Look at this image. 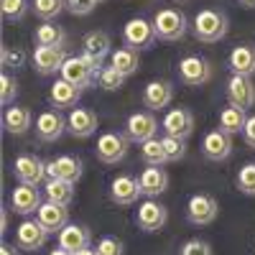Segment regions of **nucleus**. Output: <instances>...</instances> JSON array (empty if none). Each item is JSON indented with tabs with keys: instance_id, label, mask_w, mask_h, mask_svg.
Masks as SVG:
<instances>
[{
	"instance_id": "nucleus-30",
	"label": "nucleus",
	"mask_w": 255,
	"mask_h": 255,
	"mask_svg": "<svg viewBox=\"0 0 255 255\" xmlns=\"http://www.w3.org/2000/svg\"><path fill=\"white\" fill-rule=\"evenodd\" d=\"M248 123V110L245 108H235V105H227L220 113V130H225L227 135H238L245 130Z\"/></svg>"
},
{
	"instance_id": "nucleus-44",
	"label": "nucleus",
	"mask_w": 255,
	"mask_h": 255,
	"mask_svg": "<svg viewBox=\"0 0 255 255\" xmlns=\"http://www.w3.org/2000/svg\"><path fill=\"white\" fill-rule=\"evenodd\" d=\"M243 138L250 148H255V115H248V123H245V130H243Z\"/></svg>"
},
{
	"instance_id": "nucleus-11",
	"label": "nucleus",
	"mask_w": 255,
	"mask_h": 255,
	"mask_svg": "<svg viewBox=\"0 0 255 255\" xmlns=\"http://www.w3.org/2000/svg\"><path fill=\"white\" fill-rule=\"evenodd\" d=\"M46 240H49V230L38 220H23L15 227V245H18V250L36 253V250H41L46 245Z\"/></svg>"
},
{
	"instance_id": "nucleus-38",
	"label": "nucleus",
	"mask_w": 255,
	"mask_h": 255,
	"mask_svg": "<svg viewBox=\"0 0 255 255\" xmlns=\"http://www.w3.org/2000/svg\"><path fill=\"white\" fill-rule=\"evenodd\" d=\"M161 143H163V151H166V158H168V161H181V158L186 156V140L163 135Z\"/></svg>"
},
{
	"instance_id": "nucleus-14",
	"label": "nucleus",
	"mask_w": 255,
	"mask_h": 255,
	"mask_svg": "<svg viewBox=\"0 0 255 255\" xmlns=\"http://www.w3.org/2000/svg\"><path fill=\"white\" fill-rule=\"evenodd\" d=\"M166 220H168V209L156 199H145L135 212V222L143 232H158L166 225Z\"/></svg>"
},
{
	"instance_id": "nucleus-1",
	"label": "nucleus",
	"mask_w": 255,
	"mask_h": 255,
	"mask_svg": "<svg viewBox=\"0 0 255 255\" xmlns=\"http://www.w3.org/2000/svg\"><path fill=\"white\" fill-rule=\"evenodd\" d=\"M230 31V20L222 10H215V8H204L194 15L191 20V33H194L197 41L202 44H217L222 41Z\"/></svg>"
},
{
	"instance_id": "nucleus-42",
	"label": "nucleus",
	"mask_w": 255,
	"mask_h": 255,
	"mask_svg": "<svg viewBox=\"0 0 255 255\" xmlns=\"http://www.w3.org/2000/svg\"><path fill=\"white\" fill-rule=\"evenodd\" d=\"M179 255H212V245L204 243V240H189V243L181 245Z\"/></svg>"
},
{
	"instance_id": "nucleus-34",
	"label": "nucleus",
	"mask_w": 255,
	"mask_h": 255,
	"mask_svg": "<svg viewBox=\"0 0 255 255\" xmlns=\"http://www.w3.org/2000/svg\"><path fill=\"white\" fill-rule=\"evenodd\" d=\"M0 10L5 20L18 23L28 15V10H33V0H0Z\"/></svg>"
},
{
	"instance_id": "nucleus-43",
	"label": "nucleus",
	"mask_w": 255,
	"mask_h": 255,
	"mask_svg": "<svg viewBox=\"0 0 255 255\" xmlns=\"http://www.w3.org/2000/svg\"><path fill=\"white\" fill-rule=\"evenodd\" d=\"M97 253L100 255H123V243L118 240V238H102L100 243H97Z\"/></svg>"
},
{
	"instance_id": "nucleus-28",
	"label": "nucleus",
	"mask_w": 255,
	"mask_h": 255,
	"mask_svg": "<svg viewBox=\"0 0 255 255\" xmlns=\"http://www.w3.org/2000/svg\"><path fill=\"white\" fill-rule=\"evenodd\" d=\"M33 125V115L28 108H18V105H13V108H5L3 113V128L10 133V135H23L28 133V128Z\"/></svg>"
},
{
	"instance_id": "nucleus-32",
	"label": "nucleus",
	"mask_w": 255,
	"mask_h": 255,
	"mask_svg": "<svg viewBox=\"0 0 255 255\" xmlns=\"http://www.w3.org/2000/svg\"><path fill=\"white\" fill-rule=\"evenodd\" d=\"M44 194L49 202H56V204H72L74 199V184L72 181H64V179H46L44 184Z\"/></svg>"
},
{
	"instance_id": "nucleus-27",
	"label": "nucleus",
	"mask_w": 255,
	"mask_h": 255,
	"mask_svg": "<svg viewBox=\"0 0 255 255\" xmlns=\"http://www.w3.org/2000/svg\"><path fill=\"white\" fill-rule=\"evenodd\" d=\"M79 97H82V90H79V87H74L72 82L61 79V77L51 84V90H49V100H51V105H54L56 110L74 108V105L79 102Z\"/></svg>"
},
{
	"instance_id": "nucleus-33",
	"label": "nucleus",
	"mask_w": 255,
	"mask_h": 255,
	"mask_svg": "<svg viewBox=\"0 0 255 255\" xmlns=\"http://www.w3.org/2000/svg\"><path fill=\"white\" fill-rule=\"evenodd\" d=\"M140 158L148 166H163V163H168L166 151H163V143H161L158 135L151 138V140H145V143H140Z\"/></svg>"
},
{
	"instance_id": "nucleus-24",
	"label": "nucleus",
	"mask_w": 255,
	"mask_h": 255,
	"mask_svg": "<svg viewBox=\"0 0 255 255\" xmlns=\"http://www.w3.org/2000/svg\"><path fill=\"white\" fill-rule=\"evenodd\" d=\"M138 184H140V191L148 199H156L158 194H163L168 189V174L163 171V166H148L140 171Z\"/></svg>"
},
{
	"instance_id": "nucleus-50",
	"label": "nucleus",
	"mask_w": 255,
	"mask_h": 255,
	"mask_svg": "<svg viewBox=\"0 0 255 255\" xmlns=\"http://www.w3.org/2000/svg\"><path fill=\"white\" fill-rule=\"evenodd\" d=\"M174 3H184V0H174Z\"/></svg>"
},
{
	"instance_id": "nucleus-20",
	"label": "nucleus",
	"mask_w": 255,
	"mask_h": 255,
	"mask_svg": "<svg viewBox=\"0 0 255 255\" xmlns=\"http://www.w3.org/2000/svg\"><path fill=\"white\" fill-rule=\"evenodd\" d=\"M174 100V84L171 82H166V79H153V82H148L145 84V90H143V105L148 110H163L168 108Z\"/></svg>"
},
{
	"instance_id": "nucleus-48",
	"label": "nucleus",
	"mask_w": 255,
	"mask_h": 255,
	"mask_svg": "<svg viewBox=\"0 0 255 255\" xmlns=\"http://www.w3.org/2000/svg\"><path fill=\"white\" fill-rule=\"evenodd\" d=\"M74 255H100V253H97V248H84V250H79Z\"/></svg>"
},
{
	"instance_id": "nucleus-29",
	"label": "nucleus",
	"mask_w": 255,
	"mask_h": 255,
	"mask_svg": "<svg viewBox=\"0 0 255 255\" xmlns=\"http://www.w3.org/2000/svg\"><path fill=\"white\" fill-rule=\"evenodd\" d=\"M33 44L36 46H64L67 44V31L61 26H56L54 20H44L33 31Z\"/></svg>"
},
{
	"instance_id": "nucleus-19",
	"label": "nucleus",
	"mask_w": 255,
	"mask_h": 255,
	"mask_svg": "<svg viewBox=\"0 0 255 255\" xmlns=\"http://www.w3.org/2000/svg\"><path fill=\"white\" fill-rule=\"evenodd\" d=\"M41 204H44V202H41V191H38V186L18 184V186L10 191V207H13L15 215H23V217L36 215Z\"/></svg>"
},
{
	"instance_id": "nucleus-6",
	"label": "nucleus",
	"mask_w": 255,
	"mask_h": 255,
	"mask_svg": "<svg viewBox=\"0 0 255 255\" xmlns=\"http://www.w3.org/2000/svg\"><path fill=\"white\" fill-rule=\"evenodd\" d=\"M128 135H120V133H102L97 138V145H95V153L102 163L108 166H115L120 163L125 156H128Z\"/></svg>"
},
{
	"instance_id": "nucleus-37",
	"label": "nucleus",
	"mask_w": 255,
	"mask_h": 255,
	"mask_svg": "<svg viewBox=\"0 0 255 255\" xmlns=\"http://www.w3.org/2000/svg\"><path fill=\"white\" fill-rule=\"evenodd\" d=\"M238 189L248 197H255V163H245L238 171Z\"/></svg>"
},
{
	"instance_id": "nucleus-8",
	"label": "nucleus",
	"mask_w": 255,
	"mask_h": 255,
	"mask_svg": "<svg viewBox=\"0 0 255 255\" xmlns=\"http://www.w3.org/2000/svg\"><path fill=\"white\" fill-rule=\"evenodd\" d=\"M110 46H113V41H110V36L105 33V31H90L87 36L82 38V56L100 72L102 69V61L113 54Z\"/></svg>"
},
{
	"instance_id": "nucleus-7",
	"label": "nucleus",
	"mask_w": 255,
	"mask_h": 255,
	"mask_svg": "<svg viewBox=\"0 0 255 255\" xmlns=\"http://www.w3.org/2000/svg\"><path fill=\"white\" fill-rule=\"evenodd\" d=\"M59 74H61V79L72 82L74 87H79V90L90 87V84H95V79H97V69L82 54L79 56H69L67 61H64V67H61Z\"/></svg>"
},
{
	"instance_id": "nucleus-4",
	"label": "nucleus",
	"mask_w": 255,
	"mask_h": 255,
	"mask_svg": "<svg viewBox=\"0 0 255 255\" xmlns=\"http://www.w3.org/2000/svg\"><path fill=\"white\" fill-rule=\"evenodd\" d=\"M13 174L20 184H28V186H41L49 174H46V163L41 161L38 156L33 153H20L15 161H13Z\"/></svg>"
},
{
	"instance_id": "nucleus-3",
	"label": "nucleus",
	"mask_w": 255,
	"mask_h": 255,
	"mask_svg": "<svg viewBox=\"0 0 255 255\" xmlns=\"http://www.w3.org/2000/svg\"><path fill=\"white\" fill-rule=\"evenodd\" d=\"M123 41L125 46H130L135 51L143 49H151L156 44V31H153V20H145V18H130L128 23L123 26Z\"/></svg>"
},
{
	"instance_id": "nucleus-41",
	"label": "nucleus",
	"mask_w": 255,
	"mask_h": 255,
	"mask_svg": "<svg viewBox=\"0 0 255 255\" xmlns=\"http://www.w3.org/2000/svg\"><path fill=\"white\" fill-rule=\"evenodd\" d=\"M97 8V0H67V10L72 15H90Z\"/></svg>"
},
{
	"instance_id": "nucleus-25",
	"label": "nucleus",
	"mask_w": 255,
	"mask_h": 255,
	"mask_svg": "<svg viewBox=\"0 0 255 255\" xmlns=\"http://www.w3.org/2000/svg\"><path fill=\"white\" fill-rule=\"evenodd\" d=\"M227 67L232 74H240V77H253L255 74V46L250 44H240L230 51L227 56Z\"/></svg>"
},
{
	"instance_id": "nucleus-40",
	"label": "nucleus",
	"mask_w": 255,
	"mask_h": 255,
	"mask_svg": "<svg viewBox=\"0 0 255 255\" xmlns=\"http://www.w3.org/2000/svg\"><path fill=\"white\" fill-rule=\"evenodd\" d=\"M26 67V51L3 46V69H23Z\"/></svg>"
},
{
	"instance_id": "nucleus-45",
	"label": "nucleus",
	"mask_w": 255,
	"mask_h": 255,
	"mask_svg": "<svg viewBox=\"0 0 255 255\" xmlns=\"http://www.w3.org/2000/svg\"><path fill=\"white\" fill-rule=\"evenodd\" d=\"M15 248H18V245H3V248H0V255H18Z\"/></svg>"
},
{
	"instance_id": "nucleus-51",
	"label": "nucleus",
	"mask_w": 255,
	"mask_h": 255,
	"mask_svg": "<svg viewBox=\"0 0 255 255\" xmlns=\"http://www.w3.org/2000/svg\"><path fill=\"white\" fill-rule=\"evenodd\" d=\"M97 3H105V0H97Z\"/></svg>"
},
{
	"instance_id": "nucleus-26",
	"label": "nucleus",
	"mask_w": 255,
	"mask_h": 255,
	"mask_svg": "<svg viewBox=\"0 0 255 255\" xmlns=\"http://www.w3.org/2000/svg\"><path fill=\"white\" fill-rule=\"evenodd\" d=\"M56 238H59V245H61V248H67V250H72V253H79V250H84V248H90V243H92V232L84 227V225H74V222H69Z\"/></svg>"
},
{
	"instance_id": "nucleus-22",
	"label": "nucleus",
	"mask_w": 255,
	"mask_h": 255,
	"mask_svg": "<svg viewBox=\"0 0 255 255\" xmlns=\"http://www.w3.org/2000/svg\"><path fill=\"white\" fill-rule=\"evenodd\" d=\"M97 130V115L87 108H72L67 118V133L74 138H90Z\"/></svg>"
},
{
	"instance_id": "nucleus-16",
	"label": "nucleus",
	"mask_w": 255,
	"mask_h": 255,
	"mask_svg": "<svg viewBox=\"0 0 255 255\" xmlns=\"http://www.w3.org/2000/svg\"><path fill=\"white\" fill-rule=\"evenodd\" d=\"M67 133V118L59 110H44L36 118V135L44 143H54Z\"/></svg>"
},
{
	"instance_id": "nucleus-39",
	"label": "nucleus",
	"mask_w": 255,
	"mask_h": 255,
	"mask_svg": "<svg viewBox=\"0 0 255 255\" xmlns=\"http://www.w3.org/2000/svg\"><path fill=\"white\" fill-rule=\"evenodd\" d=\"M15 97H18V82H15V77L3 72V77H0V102H3V105H13Z\"/></svg>"
},
{
	"instance_id": "nucleus-5",
	"label": "nucleus",
	"mask_w": 255,
	"mask_h": 255,
	"mask_svg": "<svg viewBox=\"0 0 255 255\" xmlns=\"http://www.w3.org/2000/svg\"><path fill=\"white\" fill-rule=\"evenodd\" d=\"M179 79L186 87H202V84H207L212 79V64L197 54L184 56L179 61Z\"/></svg>"
},
{
	"instance_id": "nucleus-9",
	"label": "nucleus",
	"mask_w": 255,
	"mask_h": 255,
	"mask_svg": "<svg viewBox=\"0 0 255 255\" xmlns=\"http://www.w3.org/2000/svg\"><path fill=\"white\" fill-rule=\"evenodd\" d=\"M158 133V120L156 115L148 110V113H133L130 118L125 120V135L130 143H145V140H151L156 138Z\"/></svg>"
},
{
	"instance_id": "nucleus-12",
	"label": "nucleus",
	"mask_w": 255,
	"mask_h": 255,
	"mask_svg": "<svg viewBox=\"0 0 255 255\" xmlns=\"http://www.w3.org/2000/svg\"><path fill=\"white\" fill-rule=\"evenodd\" d=\"M161 128H163L166 135L186 140L191 133H194V113L186 110V108H174V110H168L166 118L161 120Z\"/></svg>"
},
{
	"instance_id": "nucleus-18",
	"label": "nucleus",
	"mask_w": 255,
	"mask_h": 255,
	"mask_svg": "<svg viewBox=\"0 0 255 255\" xmlns=\"http://www.w3.org/2000/svg\"><path fill=\"white\" fill-rule=\"evenodd\" d=\"M36 220L49 230V235H59V232L69 225V209L67 204H56V202H44L36 212Z\"/></svg>"
},
{
	"instance_id": "nucleus-15",
	"label": "nucleus",
	"mask_w": 255,
	"mask_h": 255,
	"mask_svg": "<svg viewBox=\"0 0 255 255\" xmlns=\"http://www.w3.org/2000/svg\"><path fill=\"white\" fill-rule=\"evenodd\" d=\"M227 100L230 105H235V108H253L255 105V84H253V77H240V74H232L227 79Z\"/></svg>"
},
{
	"instance_id": "nucleus-23",
	"label": "nucleus",
	"mask_w": 255,
	"mask_h": 255,
	"mask_svg": "<svg viewBox=\"0 0 255 255\" xmlns=\"http://www.w3.org/2000/svg\"><path fill=\"white\" fill-rule=\"evenodd\" d=\"M82 168L84 166L77 156H59L46 163V174H49V179H64V181L77 184L82 179Z\"/></svg>"
},
{
	"instance_id": "nucleus-35",
	"label": "nucleus",
	"mask_w": 255,
	"mask_h": 255,
	"mask_svg": "<svg viewBox=\"0 0 255 255\" xmlns=\"http://www.w3.org/2000/svg\"><path fill=\"white\" fill-rule=\"evenodd\" d=\"M67 10V0H33V13L41 20H56Z\"/></svg>"
},
{
	"instance_id": "nucleus-47",
	"label": "nucleus",
	"mask_w": 255,
	"mask_h": 255,
	"mask_svg": "<svg viewBox=\"0 0 255 255\" xmlns=\"http://www.w3.org/2000/svg\"><path fill=\"white\" fill-rule=\"evenodd\" d=\"M0 227H3L0 232H5V230H8V209H3V217H0Z\"/></svg>"
},
{
	"instance_id": "nucleus-21",
	"label": "nucleus",
	"mask_w": 255,
	"mask_h": 255,
	"mask_svg": "<svg viewBox=\"0 0 255 255\" xmlns=\"http://www.w3.org/2000/svg\"><path fill=\"white\" fill-rule=\"evenodd\" d=\"M140 194H143V191H140V184H138V179L128 176V174H120V176H115V179H113V184H110V199H113L115 204H120V207L135 204Z\"/></svg>"
},
{
	"instance_id": "nucleus-36",
	"label": "nucleus",
	"mask_w": 255,
	"mask_h": 255,
	"mask_svg": "<svg viewBox=\"0 0 255 255\" xmlns=\"http://www.w3.org/2000/svg\"><path fill=\"white\" fill-rule=\"evenodd\" d=\"M100 87L105 90V92H118V90H123V84H125V77L113 67H102L100 72H97V79H95Z\"/></svg>"
},
{
	"instance_id": "nucleus-13",
	"label": "nucleus",
	"mask_w": 255,
	"mask_h": 255,
	"mask_svg": "<svg viewBox=\"0 0 255 255\" xmlns=\"http://www.w3.org/2000/svg\"><path fill=\"white\" fill-rule=\"evenodd\" d=\"M67 59L69 56H67V49H64V46H36V51H33V67H36L38 74L49 77V74L61 72V67H64V61H67Z\"/></svg>"
},
{
	"instance_id": "nucleus-10",
	"label": "nucleus",
	"mask_w": 255,
	"mask_h": 255,
	"mask_svg": "<svg viewBox=\"0 0 255 255\" xmlns=\"http://www.w3.org/2000/svg\"><path fill=\"white\" fill-rule=\"evenodd\" d=\"M220 215V204L215 197L209 194H194L186 204V220L197 227H204V225H212Z\"/></svg>"
},
{
	"instance_id": "nucleus-46",
	"label": "nucleus",
	"mask_w": 255,
	"mask_h": 255,
	"mask_svg": "<svg viewBox=\"0 0 255 255\" xmlns=\"http://www.w3.org/2000/svg\"><path fill=\"white\" fill-rule=\"evenodd\" d=\"M49 255H74V253H72V250H67V248H61V245H59V248H54V250H51Z\"/></svg>"
},
{
	"instance_id": "nucleus-49",
	"label": "nucleus",
	"mask_w": 255,
	"mask_h": 255,
	"mask_svg": "<svg viewBox=\"0 0 255 255\" xmlns=\"http://www.w3.org/2000/svg\"><path fill=\"white\" fill-rule=\"evenodd\" d=\"M243 8H255V0H238Z\"/></svg>"
},
{
	"instance_id": "nucleus-2",
	"label": "nucleus",
	"mask_w": 255,
	"mask_h": 255,
	"mask_svg": "<svg viewBox=\"0 0 255 255\" xmlns=\"http://www.w3.org/2000/svg\"><path fill=\"white\" fill-rule=\"evenodd\" d=\"M186 28H189V20L176 8H163L153 15V31H156V38L161 41H179L184 38Z\"/></svg>"
},
{
	"instance_id": "nucleus-31",
	"label": "nucleus",
	"mask_w": 255,
	"mask_h": 255,
	"mask_svg": "<svg viewBox=\"0 0 255 255\" xmlns=\"http://www.w3.org/2000/svg\"><path fill=\"white\" fill-rule=\"evenodd\" d=\"M110 64L113 67L128 79V77H133L140 67V59H138V51L130 49V46H123V49H115L110 54Z\"/></svg>"
},
{
	"instance_id": "nucleus-17",
	"label": "nucleus",
	"mask_w": 255,
	"mask_h": 255,
	"mask_svg": "<svg viewBox=\"0 0 255 255\" xmlns=\"http://www.w3.org/2000/svg\"><path fill=\"white\" fill-rule=\"evenodd\" d=\"M202 153L207 161H215V163L227 161L232 156V135H227L220 128L217 130H209L202 140Z\"/></svg>"
}]
</instances>
